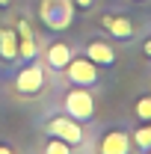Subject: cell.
Returning <instances> with one entry per match:
<instances>
[{
  "mask_svg": "<svg viewBox=\"0 0 151 154\" xmlns=\"http://www.w3.org/2000/svg\"><path fill=\"white\" fill-rule=\"evenodd\" d=\"M39 18L48 30H68L74 21V0H42Z\"/></svg>",
  "mask_w": 151,
  "mask_h": 154,
  "instance_id": "obj_1",
  "label": "cell"
},
{
  "mask_svg": "<svg viewBox=\"0 0 151 154\" xmlns=\"http://www.w3.org/2000/svg\"><path fill=\"white\" fill-rule=\"evenodd\" d=\"M62 107H65V116H71V119H77V122H92L95 98H92V92H89L86 86H71V92L65 95Z\"/></svg>",
  "mask_w": 151,
  "mask_h": 154,
  "instance_id": "obj_2",
  "label": "cell"
},
{
  "mask_svg": "<svg viewBox=\"0 0 151 154\" xmlns=\"http://www.w3.org/2000/svg\"><path fill=\"white\" fill-rule=\"evenodd\" d=\"M48 136H59L65 139L68 145H83L86 142V131H83V122H77L71 116H54L48 125H45Z\"/></svg>",
  "mask_w": 151,
  "mask_h": 154,
  "instance_id": "obj_3",
  "label": "cell"
},
{
  "mask_svg": "<svg viewBox=\"0 0 151 154\" xmlns=\"http://www.w3.org/2000/svg\"><path fill=\"white\" fill-rule=\"evenodd\" d=\"M42 89H45V68L39 65L36 59H30L18 74H15V92L33 98V95H39Z\"/></svg>",
  "mask_w": 151,
  "mask_h": 154,
  "instance_id": "obj_4",
  "label": "cell"
},
{
  "mask_svg": "<svg viewBox=\"0 0 151 154\" xmlns=\"http://www.w3.org/2000/svg\"><path fill=\"white\" fill-rule=\"evenodd\" d=\"M65 77L71 80V86L92 89V86H98V65L89 57H71V62L65 65Z\"/></svg>",
  "mask_w": 151,
  "mask_h": 154,
  "instance_id": "obj_5",
  "label": "cell"
},
{
  "mask_svg": "<svg viewBox=\"0 0 151 154\" xmlns=\"http://www.w3.org/2000/svg\"><path fill=\"white\" fill-rule=\"evenodd\" d=\"M131 151H133V139L125 128H110L98 139V154H131Z\"/></svg>",
  "mask_w": 151,
  "mask_h": 154,
  "instance_id": "obj_6",
  "label": "cell"
},
{
  "mask_svg": "<svg viewBox=\"0 0 151 154\" xmlns=\"http://www.w3.org/2000/svg\"><path fill=\"white\" fill-rule=\"evenodd\" d=\"M101 27H104V33L116 42H128V38L136 36V24H133L128 15H101Z\"/></svg>",
  "mask_w": 151,
  "mask_h": 154,
  "instance_id": "obj_7",
  "label": "cell"
},
{
  "mask_svg": "<svg viewBox=\"0 0 151 154\" xmlns=\"http://www.w3.org/2000/svg\"><path fill=\"white\" fill-rule=\"evenodd\" d=\"M83 57H89L101 68H107V65H113L116 62V48L107 42V38H92V42H86V51H83Z\"/></svg>",
  "mask_w": 151,
  "mask_h": 154,
  "instance_id": "obj_8",
  "label": "cell"
},
{
  "mask_svg": "<svg viewBox=\"0 0 151 154\" xmlns=\"http://www.w3.org/2000/svg\"><path fill=\"white\" fill-rule=\"evenodd\" d=\"M74 57V51H71V45H65V42H54L48 51H45V62L54 68V71H65V65L71 62Z\"/></svg>",
  "mask_w": 151,
  "mask_h": 154,
  "instance_id": "obj_9",
  "label": "cell"
},
{
  "mask_svg": "<svg viewBox=\"0 0 151 154\" xmlns=\"http://www.w3.org/2000/svg\"><path fill=\"white\" fill-rule=\"evenodd\" d=\"M0 57L6 62H15L18 59V33L12 27H3L0 30Z\"/></svg>",
  "mask_w": 151,
  "mask_h": 154,
  "instance_id": "obj_10",
  "label": "cell"
},
{
  "mask_svg": "<svg viewBox=\"0 0 151 154\" xmlns=\"http://www.w3.org/2000/svg\"><path fill=\"white\" fill-rule=\"evenodd\" d=\"M131 139H133V145H136L142 154L151 151V122H142V128H136V131L131 134Z\"/></svg>",
  "mask_w": 151,
  "mask_h": 154,
  "instance_id": "obj_11",
  "label": "cell"
},
{
  "mask_svg": "<svg viewBox=\"0 0 151 154\" xmlns=\"http://www.w3.org/2000/svg\"><path fill=\"white\" fill-rule=\"evenodd\" d=\"M39 48H36V38H33V33H27V36H18V57L21 59H36Z\"/></svg>",
  "mask_w": 151,
  "mask_h": 154,
  "instance_id": "obj_12",
  "label": "cell"
},
{
  "mask_svg": "<svg viewBox=\"0 0 151 154\" xmlns=\"http://www.w3.org/2000/svg\"><path fill=\"white\" fill-rule=\"evenodd\" d=\"M133 116L139 122H151V95H139L133 104Z\"/></svg>",
  "mask_w": 151,
  "mask_h": 154,
  "instance_id": "obj_13",
  "label": "cell"
},
{
  "mask_svg": "<svg viewBox=\"0 0 151 154\" xmlns=\"http://www.w3.org/2000/svg\"><path fill=\"white\" fill-rule=\"evenodd\" d=\"M71 148H74V145H68L65 139H59V136H51V139H48V145H45V154H74Z\"/></svg>",
  "mask_w": 151,
  "mask_h": 154,
  "instance_id": "obj_14",
  "label": "cell"
},
{
  "mask_svg": "<svg viewBox=\"0 0 151 154\" xmlns=\"http://www.w3.org/2000/svg\"><path fill=\"white\" fill-rule=\"evenodd\" d=\"M74 6H77V9H92L95 0H74Z\"/></svg>",
  "mask_w": 151,
  "mask_h": 154,
  "instance_id": "obj_15",
  "label": "cell"
},
{
  "mask_svg": "<svg viewBox=\"0 0 151 154\" xmlns=\"http://www.w3.org/2000/svg\"><path fill=\"white\" fill-rule=\"evenodd\" d=\"M142 54H145V57H148V59H151V36H148V38H145V45H142Z\"/></svg>",
  "mask_w": 151,
  "mask_h": 154,
  "instance_id": "obj_16",
  "label": "cell"
},
{
  "mask_svg": "<svg viewBox=\"0 0 151 154\" xmlns=\"http://www.w3.org/2000/svg\"><path fill=\"white\" fill-rule=\"evenodd\" d=\"M0 154H12V148L9 145H0Z\"/></svg>",
  "mask_w": 151,
  "mask_h": 154,
  "instance_id": "obj_17",
  "label": "cell"
},
{
  "mask_svg": "<svg viewBox=\"0 0 151 154\" xmlns=\"http://www.w3.org/2000/svg\"><path fill=\"white\" fill-rule=\"evenodd\" d=\"M9 3H12V0H0V6H9Z\"/></svg>",
  "mask_w": 151,
  "mask_h": 154,
  "instance_id": "obj_18",
  "label": "cell"
},
{
  "mask_svg": "<svg viewBox=\"0 0 151 154\" xmlns=\"http://www.w3.org/2000/svg\"><path fill=\"white\" fill-rule=\"evenodd\" d=\"M136 3H145V0H136Z\"/></svg>",
  "mask_w": 151,
  "mask_h": 154,
  "instance_id": "obj_19",
  "label": "cell"
},
{
  "mask_svg": "<svg viewBox=\"0 0 151 154\" xmlns=\"http://www.w3.org/2000/svg\"><path fill=\"white\" fill-rule=\"evenodd\" d=\"M145 154H151V151H145Z\"/></svg>",
  "mask_w": 151,
  "mask_h": 154,
  "instance_id": "obj_20",
  "label": "cell"
}]
</instances>
